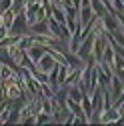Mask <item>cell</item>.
<instances>
[{"mask_svg": "<svg viewBox=\"0 0 124 126\" xmlns=\"http://www.w3.org/2000/svg\"><path fill=\"white\" fill-rule=\"evenodd\" d=\"M26 30H28V22H26V16H24V10L22 12H18L16 16H14V20H12V26L8 28V34H12V36H24L26 34Z\"/></svg>", "mask_w": 124, "mask_h": 126, "instance_id": "6da1fadb", "label": "cell"}, {"mask_svg": "<svg viewBox=\"0 0 124 126\" xmlns=\"http://www.w3.org/2000/svg\"><path fill=\"white\" fill-rule=\"evenodd\" d=\"M26 54H28V58L36 64V62L46 54V46H44V44H34V42H32V44H30V48L26 50Z\"/></svg>", "mask_w": 124, "mask_h": 126, "instance_id": "7a4b0ae2", "label": "cell"}, {"mask_svg": "<svg viewBox=\"0 0 124 126\" xmlns=\"http://www.w3.org/2000/svg\"><path fill=\"white\" fill-rule=\"evenodd\" d=\"M36 64H38V70H40V72L48 74V72L52 70V66L56 64V60H54V58H52V56H50L48 52H46V54H44V56H42V58H40V60L36 62Z\"/></svg>", "mask_w": 124, "mask_h": 126, "instance_id": "3957f363", "label": "cell"}, {"mask_svg": "<svg viewBox=\"0 0 124 126\" xmlns=\"http://www.w3.org/2000/svg\"><path fill=\"white\" fill-rule=\"evenodd\" d=\"M84 94H86V90H84V88H80V86H74V88H70V90H68V98L80 104V102H82V96H84Z\"/></svg>", "mask_w": 124, "mask_h": 126, "instance_id": "277c9868", "label": "cell"}, {"mask_svg": "<svg viewBox=\"0 0 124 126\" xmlns=\"http://www.w3.org/2000/svg\"><path fill=\"white\" fill-rule=\"evenodd\" d=\"M110 82H112V96L118 98L120 94H122V82H120V78L112 76V78H110Z\"/></svg>", "mask_w": 124, "mask_h": 126, "instance_id": "5b68a950", "label": "cell"}, {"mask_svg": "<svg viewBox=\"0 0 124 126\" xmlns=\"http://www.w3.org/2000/svg\"><path fill=\"white\" fill-rule=\"evenodd\" d=\"M90 4H92V12H94V14H98V16H104V14H106L100 0H90Z\"/></svg>", "mask_w": 124, "mask_h": 126, "instance_id": "8992f818", "label": "cell"}, {"mask_svg": "<svg viewBox=\"0 0 124 126\" xmlns=\"http://www.w3.org/2000/svg\"><path fill=\"white\" fill-rule=\"evenodd\" d=\"M80 104L84 106V114H86V116H90V114H92V104H90V100H88L86 94L82 96V102H80Z\"/></svg>", "mask_w": 124, "mask_h": 126, "instance_id": "52a82bcc", "label": "cell"}, {"mask_svg": "<svg viewBox=\"0 0 124 126\" xmlns=\"http://www.w3.org/2000/svg\"><path fill=\"white\" fill-rule=\"evenodd\" d=\"M10 6H12V0H2V2H0V14H2V12H6Z\"/></svg>", "mask_w": 124, "mask_h": 126, "instance_id": "ba28073f", "label": "cell"}, {"mask_svg": "<svg viewBox=\"0 0 124 126\" xmlns=\"http://www.w3.org/2000/svg\"><path fill=\"white\" fill-rule=\"evenodd\" d=\"M6 34H8V30H6L2 24H0V40H4V38H6Z\"/></svg>", "mask_w": 124, "mask_h": 126, "instance_id": "9c48e42d", "label": "cell"}]
</instances>
